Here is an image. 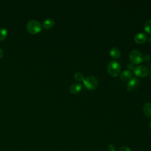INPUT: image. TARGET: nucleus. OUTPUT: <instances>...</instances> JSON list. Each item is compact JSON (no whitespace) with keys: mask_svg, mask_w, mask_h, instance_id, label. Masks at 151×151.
<instances>
[{"mask_svg":"<svg viewBox=\"0 0 151 151\" xmlns=\"http://www.w3.org/2000/svg\"><path fill=\"white\" fill-rule=\"evenodd\" d=\"M41 29V23L37 20L31 19L27 24V29L31 34H36L40 32Z\"/></svg>","mask_w":151,"mask_h":151,"instance_id":"f257e3e1","label":"nucleus"},{"mask_svg":"<svg viewBox=\"0 0 151 151\" xmlns=\"http://www.w3.org/2000/svg\"><path fill=\"white\" fill-rule=\"evenodd\" d=\"M120 64L117 60L110 61L107 65V70L110 75L115 77L117 76L120 71Z\"/></svg>","mask_w":151,"mask_h":151,"instance_id":"f03ea898","label":"nucleus"},{"mask_svg":"<svg viewBox=\"0 0 151 151\" xmlns=\"http://www.w3.org/2000/svg\"><path fill=\"white\" fill-rule=\"evenodd\" d=\"M83 81L86 88L90 90L95 89L97 87L99 83V81L97 77L93 76L87 77L84 79Z\"/></svg>","mask_w":151,"mask_h":151,"instance_id":"7ed1b4c3","label":"nucleus"},{"mask_svg":"<svg viewBox=\"0 0 151 151\" xmlns=\"http://www.w3.org/2000/svg\"><path fill=\"white\" fill-rule=\"evenodd\" d=\"M129 60L133 64H139L143 60L142 52L138 50H133L129 53Z\"/></svg>","mask_w":151,"mask_h":151,"instance_id":"20e7f679","label":"nucleus"},{"mask_svg":"<svg viewBox=\"0 0 151 151\" xmlns=\"http://www.w3.org/2000/svg\"><path fill=\"white\" fill-rule=\"evenodd\" d=\"M133 72L136 76L142 77L146 76L149 73V70L145 65H139L134 68Z\"/></svg>","mask_w":151,"mask_h":151,"instance_id":"39448f33","label":"nucleus"},{"mask_svg":"<svg viewBox=\"0 0 151 151\" xmlns=\"http://www.w3.org/2000/svg\"><path fill=\"white\" fill-rule=\"evenodd\" d=\"M139 84V80L136 77H133L130 78L127 83V88L128 91H131L137 87Z\"/></svg>","mask_w":151,"mask_h":151,"instance_id":"423d86ee","label":"nucleus"},{"mask_svg":"<svg viewBox=\"0 0 151 151\" xmlns=\"http://www.w3.org/2000/svg\"><path fill=\"white\" fill-rule=\"evenodd\" d=\"M147 38V35L145 33L141 32H138L135 35L134 37V40L137 43L142 44L145 42L146 41Z\"/></svg>","mask_w":151,"mask_h":151,"instance_id":"0eeeda50","label":"nucleus"},{"mask_svg":"<svg viewBox=\"0 0 151 151\" xmlns=\"http://www.w3.org/2000/svg\"><path fill=\"white\" fill-rule=\"evenodd\" d=\"M81 88L82 86L80 83H74L71 85L70 87V91L73 94H77L80 91Z\"/></svg>","mask_w":151,"mask_h":151,"instance_id":"6e6552de","label":"nucleus"},{"mask_svg":"<svg viewBox=\"0 0 151 151\" xmlns=\"http://www.w3.org/2000/svg\"><path fill=\"white\" fill-rule=\"evenodd\" d=\"M121 54L120 50L117 47H113L110 50V55L113 58H118Z\"/></svg>","mask_w":151,"mask_h":151,"instance_id":"1a4fd4ad","label":"nucleus"},{"mask_svg":"<svg viewBox=\"0 0 151 151\" xmlns=\"http://www.w3.org/2000/svg\"><path fill=\"white\" fill-rule=\"evenodd\" d=\"M55 21L52 18H47L42 22V27L45 29H49L54 26Z\"/></svg>","mask_w":151,"mask_h":151,"instance_id":"9d476101","label":"nucleus"},{"mask_svg":"<svg viewBox=\"0 0 151 151\" xmlns=\"http://www.w3.org/2000/svg\"><path fill=\"white\" fill-rule=\"evenodd\" d=\"M132 77V72L129 70H124L121 72L120 78L122 80H129Z\"/></svg>","mask_w":151,"mask_h":151,"instance_id":"9b49d317","label":"nucleus"},{"mask_svg":"<svg viewBox=\"0 0 151 151\" xmlns=\"http://www.w3.org/2000/svg\"><path fill=\"white\" fill-rule=\"evenodd\" d=\"M144 114L149 118H151V103H146L143 107Z\"/></svg>","mask_w":151,"mask_h":151,"instance_id":"f8f14e48","label":"nucleus"},{"mask_svg":"<svg viewBox=\"0 0 151 151\" xmlns=\"http://www.w3.org/2000/svg\"><path fill=\"white\" fill-rule=\"evenodd\" d=\"M8 35V31L5 28H0V41L4 40Z\"/></svg>","mask_w":151,"mask_h":151,"instance_id":"ddd939ff","label":"nucleus"},{"mask_svg":"<svg viewBox=\"0 0 151 151\" xmlns=\"http://www.w3.org/2000/svg\"><path fill=\"white\" fill-rule=\"evenodd\" d=\"M144 29L146 32L151 34V19H148L144 25Z\"/></svg>","mask_w":151,"mask_h":151,"instance_id":"4468645a","label":"nucleus"},{"mask_svg":"<svg viewBox=\"0 0 151 151\" xmlns=\"http://www.w3.org/2000/svg\"><path fill=\"white\" fill-rule=\"evenodd\" d=\"M74 77L75 78L76 80L78 81H83L84 78V76L82 73H80V72H77L74 74Z\"/></svg>","mask_w":151,"mask_h":151,"instance_id":"2eb2a0df","label":"nucleus"},{"mask_svg":"<svg viewBox=\"0 0 151 151\" xmlns=\"http://www.w3.org/2000/svg\"><path fill=\"white\" fill-rule=\"evenodd\" d=\"M119 151H132L131 149L128 147V146H122L119 148Z\"/></svg>","mask_w":151,"mask_h":151,"instance_id":"dca6fc26","label":"nucleus"},{"mask_svg":"<svg viewBox=\"0 0 151 151\" xmlns=\"http://www.w3.org/2000/svg\"><path fill=\"white\" fill-rule=\"evenodd\" d=\"M107 150H108V151H115L116 150V147H115L114 145L109 144L108 147H107Z\"/></svg>","mask_w":151,"mask_h":151,"instance_id":"f3484780","label":"nucleus"},{"mask_svg":"<svg viewBox=\"0 0 151 151\" xmlns=\"http://www.w3.org/2000/svg\"><path fill=\"white\" fill-rule=\"evenodd\" d=\"M127 67H128V68H130V69H132V68H133L134 69V67H133V65L132 64H128V65H127Z\"/></svg>","mask_w":151,"mask_h":151,"instance_id":"a211bd4d","label":"nucleus"},{"mask_svg":"<svg viewBox=\"0 0 151 151\" xmlns=\"http://www.w3.org/2000/svg\"><path fill=\"white\" fill-rule=\"evenodd\" d=\"M2 55H3V51H2V49L0 48V58L2 57Z\"/></svg>","mask_w":151,"mask_h":151,"instance_id":"6ab92c4d","label":"nucleus"},{"mask_svg":"<svg viewBox=\"0 0 151 151\" xmlns=\"http://www.w3.org/2000/svg\"><path fill=\"white\" fill-rule=\"evenodd\" d=\"M148 42H149V44H151V35L149 37V39H148Z\"/></svg>","mask_w":151,"mask_h":151,"instance_id":"aec40b11","label":"nucleus"},{"mask_svg":"<svg viewBox=\"0 0 151 151\" xmlns=\"http://www.w3.org/2000/svg\"><path fill=\"white\" fill-rule=\"evenodd\" d=\"M149 127L151 129V121L149 122Z\"/></svg>","mask_w":151,"mask_h":151,"instance_id":"412c9836","label":"nucleus"},{"mask_svg":"<svg viewBox=\"0 0 151 151\" xmlns=\"http://www.w3.org/2000/svg\"><path fill=\"white\" fill-rule=\"evenodd\" d=\"M150 76L151 77V68H150Z\"/></svg>","mask_w":151,"mask_h":151,"instance_id":"4be33fe9","label":"nucleus"}]
</instances>
